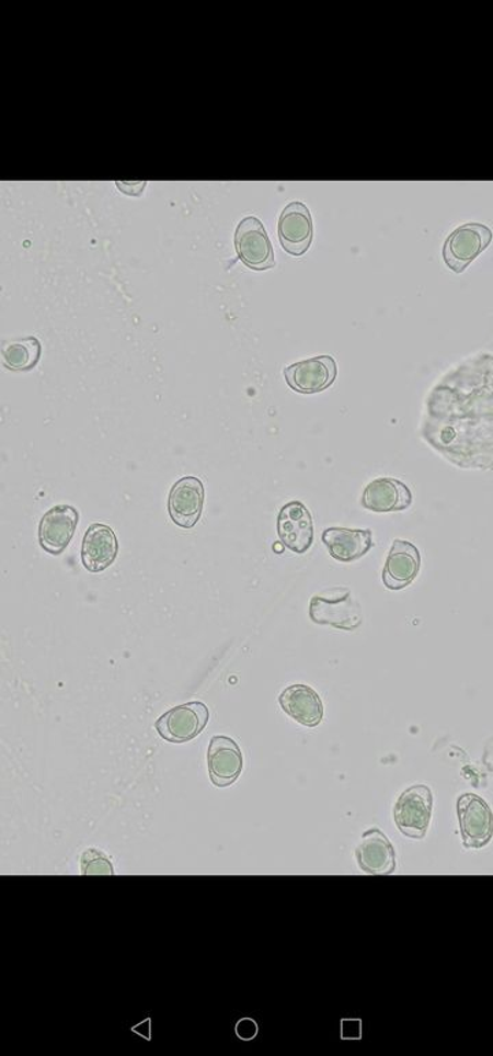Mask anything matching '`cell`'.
<instances>
[{"mask_svg":"<svg viewBox=\"0 0 493 1056\" xmlns=\"http://www.w3.org/2000/svg\"><path fill=\"white\" fill-rule=\"evenodd\" d=\"M425 440L462 468H491L492 357L451 372L427 401Z\"/></svg>","mask_w":493,"mask_h":1056,"instance_id":"cell-1","label":"cell"},{"mask_svg":"<svg viewBox=\"0 0 493 1056\" xmlns=\"http://www.w3.org/2000/svg\"><path fill=\"white\" fill-rule=\"evenodd\" d=\"M310 617L317 625L353 632L362 625V610L348 589H329L310 601Z\"/></svg>","mask_w":493,"mask_h":1056,"instance_id":"cell-2","label":"cell"},{"mask_svg":"<svg viewBox=\"0 0 493 1056\" xmlns=\"http://www.w3.org/2000/svg\"><path fill=\"white\" fill-rule=\"evenodd\" d=\"M492 242L490 227L468 223L458 227L444 243L443 257L449 270L462 273Z\"/></svg>","mask_w":493,"mask_h":1056,"instance_id":"cell-3","label":"cell"},{"mask_svg":"<svg viewBox=\"0 0 493 1056\" xmlns=\"http://www.w3.org/2000/svg\"><path fill=\"white\" fill-rule=\"evenodd\" d=\"M433 795L426 785H415L404 791L394 806V822L410 839L422 840L429 828Z\"/></svg>","mask_w":493,"mask_h":1056,"instance_id":"cell-4","label":"cell"},{"mask_svg":"<svg viewBox=\"0 0 493 1056\" xmlns=\"http://www.w3.org/2000/svg\"><path fill=\"white\" fill-rule=\"evenodd\" d=\"M207 705L192 702L174 707L156 722L158 735L164 741L184 743L194 740L208 724Z\"/></svg>","mask_w":493,"mask_h":1056,"instance_id":"cell-5","label":"cell"},{"mask_svg":"<svg viewBox=\"0 0 493 1056\" xmlns=\"http://www.w3.org/2000/svg\"><path fill=\"white\" fill-rule=\"evenodd\" d=\"M236 253L244 265L254 271H266L276 264L273 246L260 218L244 217L236 228Z\"/></svg>","mask_w":493,"mask_h":1056,"instance_id":"cell-6","label":"cell"},{"mask_svg":"<svg viewBox=\"0 0 493 1056\" xmlns=\"http://www.w3.org/2000/svg\"><path fill=\"white\" fill-rule=\"evenodd\" d=\"M463 845L480 850L492 840L493 820L490 806L480 796L466 793L457 804Z\"/></svg>","mask_w":493,"mask_h":1056,"instance_id":"cell-7","label":"cell"},{"mask_svg":"<svg viewBox=\"0 0 493 1056\" xmlns=\"http://www.w3.org/2000/svg\"><path fill=\"white\" fill-rule=\"evenodd\" d=\"M278 238L283 249L290 256L300 257L310 249L314 224L303 202L294 201L284 207L278 220Z\"/></svg>","mask_w":493,"mask_h":1056,"instance_id":"cell-8","label":"cell"},{"mask_svg":"<svg viewBox=\"0 0 493 1056\" xmlns=\"http://www.w3.org/2000/svg\"><path fill=\"white\" fill-rule=\"evenodd\" d=\"M288 386L296 393L317 394L331 387L337 377L336 360L331 355L300 361L284 370Z\"/></svg>","mask_w":493,"mask_h":1056,"instance_id":"cell-9","label":"cell"},{"mask_svg":"<svg viewBox=\"0 0 493 1056\" xmlns=\"http://www.w3.org/2000/svg\"><path fill=\"white\" fill-rule=\"evenodd\" d=\"M277 532L285 548L303 555L314 543V522L300 501L288 502L278 514Z\"/></svg>","mask_w":493,"mask_h":1056,"instance_id":"cell-10","label":"cell"},{"mask_svg":"<svg viewBox=\"0 0 493 1056\" xmlns=\"http://www.w3.org/2000/svg\"><path fill=\"white\" fill-rule=\"evenodd\" d=\"M79 512L70 506H57L44 514L38 525V541L49 555L58 556L74 537Z\"/></svg>","mask_w":493,"mask_h":1056,"instance_id":"cell-11","label":"cell"},{"mask_svg":"<svg viewBox=\"0 0 493 1056\" xmlns=\"http://www.w3.org/2000/svg\"><path fill=\"white\" fill-rule=\"evenodd\" d=\"M205 506V486L194 476L175 481L169 495V513L173 522L183 529H192L199 522Z\"/></svg>","mask_w":493,"mask_h":1056,"instance_id":"cell-12","label":"cell"},{"mask_svg":"<svg viewBox=\"0 0 493 1056\" xmlns=\"http://www.w3.org/2000/svg\"><path fill=\"white\" fill-rule=\"evenodd\" d=\"M243 753L232 738L225 736L211 738L207 764L213 785L227 787L234 784L243 771Z\"/></svg>","mask_w":493,"mask_h":1056,"instance_id":"cell-13","label":"cell"},{"mask_svg":"<svg viewBox=\"0 0 493 1056\" xmlns=\"http://www.w3.org/2000/svg\"><path fill=\"white\" fill-rule=\"evenodd\" d=\"M355 856L359 868L366 874L389 875L397 868V853L392 842L378 829L365 831Z\"/></svg>","mask_w":493,"mask_h":1056,"instance_id":"cell-14","label":"cell"},{"mask_svg":"<svg viewBox=\"0 0 493 1056\" xmlns=\"http://www.w3.org/2000/svg\"><path fill=\"white\" fill-rule=\"evenodd\" d=\"M118 555V541L106 524H91L82 541L81 560L90 572H102L113 565Z\"/></svg>","mask_w":493,"mask_h":1056,"instance_id":"cell-15","label":"cell"},{"mask_svg":"<svg viewBox=\"0 0 493 1056\" xmlns=\"http://www.w3.org/2000/svg\"><path fill=\"white\" fill-rule=\"evenodd\" d=\"M420 568L421 555L416 546L408 541L397 540L383 567V584L391 590L408 588L419 576Z\"/></svg>","mask_w":493,"mask_h":1056,"instance_id":"cell-16","label":"cell"},{"mask_svg":"<svg viewBox=\"0 0 493 1056\" xmlns=\"http://www.w3.org/2000/svg\"><path fill=\"white\" fill-rule=\"evenodd\" d=\"M413 503V492L398 479L381 478L367 485L362 506L371 512H400Z\"/></svg>","mask_w":493,"mask_h":1056,"instance_id":"cell-17","label":"cell"},{"mask_svg":"<svg viewBox=\"0 0 493 1056\" xmlns=\"http://www.w3.org/2000/svg\"><path fill=\"white\" fill-rule=\"evenodd\" d=\"M279 705L290 718L307 727H317L323 718V704L314 689L293 685L279 696Z\"/></svg>","mask_w":493,"mask_h":1056,"instance_id":"cell-18","label":"cell"},{"mask_svg":"<svg viewBox=\"0 0 493 1056\" xmlns=\"http://www.w3.org/2000/svg\"><path fill=\"white\" fill-rule=\"evenodd\" d=\"M322 541L333 559L343 563L360 559L372 546L370 530L332 527L323 532Z\"/></svg>","mask_w":493,"mask_h":1056,"instance_id":"cell-19","label":"cell"},{"mask_svg":"<svg viewBox=\"0 0 493 1056\" xmlns=\"http://www.w3.org/2000/svg\"><path fill=\"white\" fill-rule=\"evenodd\" d=\"M42 355V343L35 337L15 339L3 344L2 357L5 368L11 371H31L35 368Z\"/></svg>","mask_w":493,"mask_h":1056,"instance_id":"cell-20","label":"cell"},{"mask_svg":"<svg viewBox=\"0 0 493 1056\" xmlns=\"http://www.w3.org/2000/svg\"><path fill=\"white\" fill-rule=\"evenodd\" d=\"M81 874L114 875V866L106 853L96 848H88L81 855Z\"/></svg>","mask_w":493,"mask_h":1056,"instance_id":"cell-21","label":"cell"},{"mask_svg":"<svg viewBox=\"0 0 493 1056\" xmlns=\"http://www.w3.org/2000/svg\"><path fill=\"white\" fill-rule=\"evenodd\" d=\"M236 1033L243 1040L254 1038L257 1033V1025L254 1020L243 1018V1020H240L238 1025H236Z\"/></svg>","mask_w":493,"mask_h":1056,"instance_id":"cell-22","label":"cell"}]
</instances>
